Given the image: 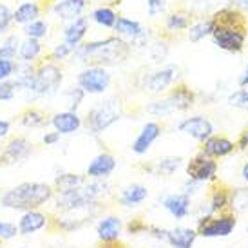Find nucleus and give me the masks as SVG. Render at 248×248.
<instances>
[{
  "instance_id": "53",
  "label": "nucleus",
  "mask_w": 248,
  "mask_h": 248,
  "mask_svg": "<svg viewBox=\"0 0 248 248\" xmlns=\"http://www.w3.org/2000/svg\"><path fill=\"white\" fill-rule=\"evenodd\" d=\"M234 2H235V4H237V2H241V0H234Z\"/></svg>"
},
{
  "instance_id": "42",
  "label": "nucleus",
  "mask_w": 248,
  "mask_h": 248,
  "mask_svg": "<svg viewBox=\"0 0 248 248\" xmlns=\"http://www.w3.org/2000/svg\"><path fill=\"white\" fill-rule=\"evenodd\" d=\"M230 203L235 210H245L248 207V188H237L235 192L230 194Z\"/></svg>"
},
{
  "instance_id": "49",
  "label": "nucleus",
  "mask_w": 248,
  "mask_h": 248,
  "mask_svg": "<svg viewBox=\"0 0 248 248\" xmlns=\"http://www.w3.org/2000/svg\"><path fill=\"white\" fill-rule=\"evenodd\" d=\"M237 149H241V151H247L248 149V131H243L239 140H237V143H235Z\"/></svg>"
},
{
  "instance_id": "6",
  "label": "nucleus",
  "mask_w": 248,
  "mask_h": 248,
  "mask_svg": "<svg viewBox=\"0 0 248 248\" xmlns=\"http://www.w3.org/2000/svg\"><path fill=\"white\" fill-rule=\"evenodd\" d=\"M35 152V143L29 138L16 134L9 136L7 141L0 147V167H11L22 163Z\"/></svg>"
},
{
  "instance_id": "22",
  "label": "nucleus",
  "mask_w": 248,
  "mask_h": 248,
  "mask_svg": "<svg viewBox=\"0 0 248 248\" xmlns=\"http://www.w3.org/2000/svg\"><path fill=\"white\" fill-rule=\"evenodd\" d=\"M44 13V6L40 2H22L20 6H16L13 11V22L18 26H28L31 22L38 20Z\"/></svg>"
},
{
  "instance_id": "18",
  "label": "nucleus",
  "mask_w": 248,
  "mask_h": 248,
  "mask_svg": "<svg viewBox=\"0 0 248 248\" xmlns=\"http://www.w3.org/2000/svg\"><path fill=\"white\" fill-rule=\"evenodd\" d=\"M235 151V143L227 136H210L207 141H203L201 154H205L208 158H225L228 154Z\"/></svg>"
},
{
  "instance_id": "38",
  "label": "nucleus",
  "mask_w": 248,
  "mask_h": 248,
  "mask_svg": "<svg viewBox=\"0 0 248 248\" xmlns=\"http://www.w3.org/2000/svg\"><path fill=\"white\" fill-rule=\"evenodd\" d=\"M147 112L154 114V116H169V114H172L174 110L170 109L167 98H163V100H156V102H151L147 105Z\"/></svg>"
},
{
  "instance_id": "34",
  "label": "nucleus",
  "mask_w": 248,
  "mask_h": 248,
  "mask_svg": "<svg viewBox=\"0 0 248 248\" xmlns=\"http://www.w3.org/2000/svg\"><path fill=\"white\" fill-rule=\"evenodd\" d=\"M183 159L179 156H165V158L156 159V165H154V170L159 174H165V176H170L179 169Z\"/></svg>"
},
{
  "instance_id": "11",
  "label": "nucleus",
  "mask_w": 248,
  "mask_h": 248,
  "mask_svg": "<svg viewBox=\"0 0 248 248\" xmlns=\"http://www.w3.org/2000/svg\"><path fill=\"white\" fill-rule=\"evenodd\" d=\"M178 129L181 132H185L188 136H192L198 141H207L210 136H214V125L210 124V120L205 116H190L185 118L181 124L178 125Z\"/></svg>"
},
{
  "instance_id": "20",
  "label": "nucleus",
  "mask_w": 248,
  "mask_h": 248,
  "mask_svg": "<svg viewBox=\"0 0 248 248\" xmlns=\"http://www.w3.org/2000/svg\"><path fill=\"white\" fill-rule=\"evenodd\" d=\"M174 78H176V69L174 67H163L151 73L149 78L145 80V89L149 93H163L172 85Z\"/></svg>"
},
{
  "instance_id": "7",
  "label": "nucleus",
  "mask_w": 248,
  "mask_h": 248,
  "mask_svg": "<svg viewBox=\"0 0 248 248\" xmlns=\"http://www.w3.org/2000/svg\"><path fill=\"white\" fill-rule=\"evenodd\" d=\"M76 83L80 89L85 91V94H104L110 85V75L105 67L87 65L78 73Z\"/></svg>"
},
{
  "instance_id": "30",
  "label": "nucleus",
  "mask_w": 248,
  "mask_h": 248,
  "mask_svg": "<svg viewBox=\"0 0 248 248\" xmlns=\"http://www.w3.org/2000/svg\"><path fill=\"white\" fill-rule=\"evenodd\" d=\"M214 26H216V22H214L212 16H208V18H201L198 20L196 24H190V28L186 29L188 33V40L190 42H200L203 38H207V36H212V31H214Z\"/></svg>"
},
{
  "instance_id": "16",
  "label": "nucleus",
  "mask_w": 248,
  "mask_h": 248,
  "mask_svg": "<svg viewBox=\"0 0 248 248\" xmlns=\"http://www.w3.org/2000/svg\"><path fill=\"white\" fill-rule=\"evenodd\" d=\"M87 31H89V18L87 16H78V18L67 22L63 26L62 38L65 44H69L73 47H78L83 42L85 35H87Z\"/></svg>"
},
{
  "instance_id": "19",
  "label": "nucleus",
  "mask_w": 248,
  "mask_h": 248,
  "mask_svg": "<svg viewBox=\"0 0 248 248\" xmlns=\"http://www.w3.org/2000/svg\"><path fill=\"white\" fill-rule=\"evenodd\" d=\"M82 118L78 116V112L75 110H62V112H56L51 116V125L55 127L56 132L60 134H73L82 127Z\"/></svg>"
},
{
  "instance_id": "41",
  "label": "nucleus",
  "mask_w": 248,
  "mask_h": 248,
  "mask_svg": "<svg viewBox=\"0 0 248 248\" xmlns=\"http://www.w3.org/2000/svg\"><path fill=\"white\" fill-rule=\"evenodd\" d=\"M16 235H20L16 223L7 219H0V239L2 241H9V239H13Z\"/></svg>"
},
{
  "instance_id": "21",
  "label": "nucleus",
  "mask_w": 248,
  "mask_h": 248,
  "mask_svg": "<svg viewBox=\"0 0 248 248\" xmlns=\"http://www.w3.org/2000/svg\"><path fill=\"white\" fill-rule=\"evenodd\" d=\"M167 102L170 105V109L176 110H188L196 104V94L190 87H186L185 83H179L172 89V93L167 96Z\"/></svg>"
},
{
  "instance_id": "36",
  "label": "nucleus",
  "mask_w": 248,
  "mask_h": 248,
  "mask_svg": "<svg viewBox=\"0 0 248 248\" xmlns=\"http://www.w3.org/2000/svg\"><path fill=\"white\" fill-rule=\"evenodd\" d=\"M13 11L9 9L7 4L0 2V36L7 35L11 31V26H13Z\"/></svg>"
},
{
  "instance_id": "47",
  "label": "nucleus",
  "mask_w": 248,
  "mask_h": 248,
  "mask_svg": "<svg viewBox=\"0 0 248 248\" xmlns=\"http://www.w3.org/2000/svg\"><path fill=\"white\" fill-rule=\"evenodd\" d=\"M60 136H62V134L56 131L46 132L44 138H42V141H44V145H47V147H53V145H56L58 141H60Z\"/></svg>"
},
{
  "instance_id": "14",
  "label": "nucleus",
  "mask_w": 248,
  "mask_h": 248,
  "mask_svg": "<svg viewBox=\"0 0 248 248\" xmlns=\"http://www.w3.org/2000/svg\"><path fill=\"white\" fill-rule=\"evenodd\" d=\"M16 225H18L20 235L36 234V232H40L42 228H46L49 225V216L40 212V210H28V212H22Z\"/></svg>"
},
{
  "instance_id": "37",
  "label": "nucleus",
  "mask_w": 248,
  "mask_h": 248,
  "mask_svg": "<svg viewBox=\"0 0 248 248\" xmlns=\"http://www.w3.org/2000/svg\"><path fill=\"white\" fill-rule=\"evenodd\" d=\"M228 203H230V194H228L225 188H217V190H214L212 200H210V212L223 210Z\"/></svg>"
},
{
  "instance_id": "26",
  "label": "nucleus",
  "mask_w": 248,
  "mask_h": 248,
  "mask_svg": "<svg viewBox=\"0 0 248 248\" xmlns=\"http://www.w3.org/2000/svg\"><path fill=\"white\" fill-rule=\"evenodd\" d=\"M85 176L82 174H73V172H65L60 174L55 178V183H53V188H55V194H67L73 192L76 188H80L82 185H85Z\"/></svg>"
},
{
  "instance_id": "5",
  "label": "nucleus",
  "mask_w": 248,
  "mask_h": 248,
  "mask_svg": "<svg viewBox=\"0 0 248 248\" xmlns=\"http://www.w3.org/2000/svg\"><path fill=\"white\" fill-rule=\"evenodd\" d=\"M247 24H221V22H216L212 31L214 44L223 51H227V53H241L245 49V44H247Z\"/></svg>"
},
{
  "instance_id": "12",
  "label": "nucleus",
  "mask_w": 248,
  "mask_h": 248,
  "mask_svg": "<svg viewBox=\"0 0 248 248\" xmlns=\"http://www.w3.org/2000/svg\"><path fill=\"white\" fill-rule=\"evenodd\" d=\"M85 7H87V0H56L53 2V6L49 7V11L58 20L71 22L78 16H83Z\"/></svg>"
},
{
  "instance_id": "52",
  "label": "nucleus",
  "mask_w": 248,
  "mask_h": 248,
  "mask_svg": "<svg viewBox=\"0 0 248 248\" xmlns=\"http://www.w3.org/2000/svg\"><path fill=\"white\" fill-rule=\"evenodd\" d=\"M241 176H243V179H245V181H248V161L245 163V165H243Z\"/></svg>"
},
{
  "instance_id": "23",
  "label": "nucleus",
  "mask_w": 248,
  "mask_h": 248,
  "mask_svg": "<svg viewBox=\"0 0 248 248\" xmlns=\"http://www.w3.org/2000/svg\"><path fill=\"white\" fill-rule=\"evenodd\" d=\"M47 124H51V118L40 107H35V105H29L18 114V125L26 129H40Z\"/></svg>"
},
{
  "instance_id": "15",
  "label": "nucleus",
  "mask_w": 248,
  "mask_h": 248,
  "mask_svg": "<svg viewBox=\"0 0 248 248\" xmlns=\"http://www.w3.org/2000/svg\"><path fill=\"white\" fill-rule=\"evenodd\" d=\"M122 230H124V223L118 216H105L96 225V234L100 243H118Z\"/></svg>"
},
{
  "instance_id": "28",
  "label": "nucleus",
  "mask_w": 248,
  "mask_h": 248,
  "mask_svg": "<svg viewBox=\"0 0 248 248\" xmlns=\"http://www.w3.org/2000/svg\"><path fill=\"white\" fill-rule=\"evenodd\" d=\"M44 53V46L40 40H33V38H26L22 40L20 49H18V62L26 63H36L40 62L38 58Z\"/></svg>"
},
{
  "instance_id": "17",
  "label": "nucleus",
  "mask_w": 248,
  "mask_h": 248,
  "mask_svg": "<svg viewBox=\"0 0 248 248\" xmlns=\"http://www.w3.org/2000/svg\"><path fill=\"white\" fill-rule=\"evenodd\" d=\"M114 169H116V158L110 152H102L96 158H93L85 174L93 179H104L114 172Z\"/></svg>"
},
{
  "instance_id": "29",
  "label": "nucleus",
  "mask_w": 248,
  "mask_h": 248,
  "mask_svg": "<svg viewBox=\"0 0 248 248\" xmlns=\"http://www.w3.org/2000/svg\"><path fill=\"white\" fill-rule=\"evenodd\" d=\"M190 28V13L185 9H174L165 16V29L167 31H172V33H179V31H185Z\"/></svg>"
},
{
  "instance_id": "27",
  "label": "nucleus",
  "mask_w": 248,
  "mask_h": 248,
  "mask_svg": "<svg viewBox=\"0 0 248 248\" xmlns=\"http://www.w3.org/2000/svg\"><path fill=\"white\" fill-rule=\"evenodd\" d=\"M198 232L192 228H174L167 232V241L172 248H192Z\"/></svg>"
},
{
  "instance_id": "39",
  "label": "nucleus",
  "mask_w": 248,
  "mask_h": 248,
  "mask_svg": "<svg viewBox=\"0 0 248 248\" xmlns=\"http://www.w3.org/2000/svg\"><path fill=\"white\" fill-rule=\"evenodd\" d=\"M16 67H18V62L0 58V83L7 82V80H13L15 75H16Z\"/></svg>"
},
{
  "instance_id": "48",
  "label": "nucleus",
  "mask_w": 248,
  "mask_h": 248,
  "mask_svg": "<svg viewBox=\"0 0 248 248\" xmlns=\"http://www.w3.org/2000/svg\"><path fill=\"white\" fill-rule=\"evenodd\" d=\"M9 132H11V122L0 118V140L7 138V136H9Z\"/></svg>"
},
{
  "instance_id": "2",
  "label": "nucleus",
  "mask_w": 248,
  "mask_h": 248,
  "mask_svg": "<svg viewBox=\"0 0 248 248\" xmlns=\"http://www.w3.org/2000/svg\"><path fill=\"white\" fill-rule=\"evenodd\" d=\"M55 198V188L42 181H24L0 196V207L18 212L38 210Z\"/></svg>"
},
{
  "instance_id": "46",
  "label": "nucleus",
  "mask_w": 248,
  "mask_h": 248,
  "mask_svg": "<svg viewBox=\"0 0 248 248\" xmlns=\"http://www.w3.org/2000/svg\"><path fill=\"white\" fill-rule=\"evenodd\" d=\"M147 228H149V225H145L141 219H132L129 225H127V232L131 235H136V234H143V232H147Z\"/></svg>"
},
{
  "instance_id": "1",
  "label": "nucleus",
  "mask_w": 248,
  "mask_h": 248,
  "mask_svg": "<svg viewBox=\"0 0 248 248\" xmlns=\"http://www.w3.org/2000/svg\"><path fill=\"white\" fill-rule=\"evenodd\" d=\"M131 44L120 36H105L102 40H93L80 44L75 51V58L85 65L110 67L124 63L131 55Z\"/></svg>"
},
{
  "instance_id": "44",
  "label": "nucleus",
  "mask_w": 248,
  "mask_h": 248,
  "mask_svg": "<svg viewBox=\"0 0 248 248\" xmlns=\"http://www.w3.org/2000/svg\"><path fill=\"white\" fill-rule=\"evenodd\" d=\"M228 104L237 109H248V89H239L235 91L234 94H230Z\"/></svg>"
},
{
  "instance_id": "50",
  "label": "nucleus",
  "mask_w": 248,
  "mask_h": 248,
  "mask_svg": "<svg viewBox=\"0 0 248 248\" xmlns=\"http://www.w3.org/2000/svg\"><path fill=\"white\" fill-rule=\"evenodd\" d=\"M239 85H241V87H248V65H247V69H245V73L241 75V78H239Z\"/></svg>"
},
{
  "instance_id": "24",
  "label": "nucleus",
  "mask_w": 248,
  "mask_h": 248,
  "mask_svg": "<svg viewBox=\"0 0 248 248\" xmlns=\"http://www.w3.org/2000/svg\"><path fill=\"white\" fill-rule=\"evenodd\" d=\"M163 207L172 214L176 219H183L190 210V196L188 194H170L163 200Z\"/></svg>"
},
{
  "instance_id": "13",
  "label": "nucleus",
  "mask_w": 248,
  "mask_h": 248,
  "mask_svg": "<svg viewBox=\"0 0 248 248\" xmlns=\"http://www.w3.org/2000/svg\"><path fill=\"white\" fill-rule=\"evenodd\" d=\"M161 134V125L158 122H147V124L141 127V131L138 132V136L132 143V152L134 154H147V151L152 147V143L159 138Z\"/></svg>"
},
{
  "instance_id": "9",
  "label": "nucleus",
  "mask_w": 248,
  "mask_h": 248,
  "mask_svg": "<svg viewBox=\"0 0 248 248\" xmlns=\"http://www.w3.org/2000/svg\"><path fill=\"white\" fill-rule=\"evenodd\" d=\"M186 174H188L190 181H198V183L212 181L217 176V161L214 158L205 156V154H198L196 158L188 161Z\"/></svg>"
},
{
  "instance_id": "40",
  "label": "nucleus",
  "mask_w": 248,
  "mask_h": 248,
  "mask_svg": "<svg viewBox=\"0 0 248 248\" xmlns=\"http://www.w3.org/2000/svg\"><path fill=\"white\" fill-rule=\"evenodd\" d=\"M63 96L69 100V110H75L76 112V109L80 107L83 96H85V91L80 89V87L76 85V87H69V89L65 91V93H63Z\"/></svg>"
},
{
  "instance_id": "51",
  "label": "nucleus",
  "mask_w": 248,
  "mask_h": 248,
  "mask_svg": "<svg viewBox=\"0 0 248 248\" xmlns=\"http://www.w3.org/2000/svg\"><path fill=\"white\" fill-rule=\"evenodd\" d=\"M237 7L245 13V11L248 9V0H241V2H237Z\"/></svg>"
},
{
  "instance_id": "4",
  "label": "nucleus",
  "mask_w": 248,
  "mask_h": 248,
  "mask_svg": "<svg viewBox=\"0 0 248 248\" xmlns=\"http://www.w3.org/2000/svg\"><path fill=\"white\" fill-rule=\"evenodd\" d=\"M122 118V100L118 96L96 102L85 114V127L93 134H100Z\"/></svg>"
},
{
  "instance_id": "35",
  "label": "nucleus",
  "mask_w": 248,
  "mask_h": 248,
  "mask_svg": "<svg viewBox=\"0 0 248 248\" xmlns=\"http://www.w3.org/2000/svg\"><path fill=\"white\" fill-rule=\"evenodd\" d=\"M75 51H76V47L65 44V42L56 44L55 47L51 49V53L47 55V60H51V62H60V60H65V58H69V56L75 55Z\"/></svg>"
},
{
  "instance_id": "54",
  "label": "nucleus",
  "mask_w": 248,
  "mask_h": 248,
  "mask_svg": "<svg viewBox=\"0 0 248 248\" xmlns=\"http://www.w3.org/2000/svg\"><path fill=\"white\" fill-rule=\"evenodd\" d=\"M2 243H4V241H2V239H0V247H2Z\"/></svg>"
},
{
  "instance_id": "32",
  "label": "nucleus",
  "mask_w": 248,
  "mask_h": 248,
  "mask_svg": "<svg viewBox=\"0 0 248 248\" xmlns=\"http://www.w3.org/2000/svg\"><path fill=\"white\" fill-rule=\"evenodd\" d=\"M20 36L11 33V35H6L0 42V58L4 60H15L18 56V49H20Z\"/></svg>"
},
{
  "instance_id": "45",
  "label": "nucleus",
  "mask_w": 248,
  "mask_h": 248,
  "mask_svg": "<svg viewBox=\"0 0 248 248\" xmlns=\"http://www.w3.org/2000/svg\"><path fill=\"white\" fill-rule=\"evenodd\" d=\"M147 2V11H149V16H158L165 11L167 7V0H145Z\"/></svg>"
},
{
  "instance_id": "31",
  "label": "nucleus",
  "mask_w": 248,
  "mask_h": 248,
  "mask_svg": "<svg viewBox=\"0 0 248 248\" xmlns=\"http://www.w3.org/2000/svg\"><path fill=\"white\" fill-rule=\"evenodd\" d=\"M118 16L120 15L116 13V9L110 6H100L96 9H93V13H91V18L96 22L98 26L107 29H114Z\"/></svg>"
},
{
  "instance_id": "10",
  "label": "nucleus",
  "mask_w": 248,
  "mask_h": 248,
  "mask_svg": "<svg viewBox=\"0 0 248 248\" xmlns=\"http://www.w3.org/2000/svg\"><path fill=\"white\" fill-rule=\"evenodd\" d=\"M114 31H116V36H120V38H129L131 40V47L132 44L145 46V42H147V29L138 20H132L129 16H124V15L118 16Z\"/></svg>"
},
{
  "instance_id": "3",
  "label": "nucleus",
  "mask_w": 248,
  "mask_h": 248,
  "mask_svg": "<svg viewBox=\"0 0 248 248\" xmlns=\"http://www.w3.org/2000/svg\"><path fill=\"white\" fill-rule=\"evenodd\" d=\"M63 82V71L51 60H40L35 65V73L29 85V94L33 98H46L55 94Z\"/></svg>"
},
{
  "instance_id": "8",
  "label": "nucleus",
  "mask_w": 248,
  "mask_h": 248,
  "mask_svg": "<svg viewBox=\"0 0 248 248\" xmlns=\"http://www.w3.org/2000/svg\"><path fill=\"white\" fill-rule=\"evenodd\" d=\"M235 217L232 214H225L219 217H212L207 216L200 221L198 227V234L203 237H227L232 234V230L235 228Z\"/></svg>"
},
{
  "instance_id": "25",
  "label": "nucleus",
  "mask_w": 248,
  "mask_h": 248,
  "mask_svg": "<svg viewBox=\"0 0 248 248\" xmlns=\"http://www.w3.org/2000/svg\"><path fill=\"white\" fill-rule=\"evenodd\" d=\"M149 198V190L145 185H140V183H132L127 188L122 190L120 194V205H124L127 208L138 207L140 203H143L145 200Z\"/></svg>"
},
{
  "instance_id": "33",
  "label": "nucleus",
  "mask_w": 248,
  "mask_h": 248,
  "mask_svg": "<svg viewBox=\"0 0 248 248\" xmlns=\"http://www.w3.org/2000/svg\"><path fill=\"white\" fill-rule=\"evenodd\" d=\"M22 33H24L26 38L44 40V38H47V35H49V24L46 20L38 18V20L31 22V24H28V26H24Z\"/></svg>"
},
{
  "instance_id": "43",
  "label": "nucleus",
  "mask_w": 248,
  "mask_h": 248,
  "mask_svg": "<svg viewBox=\"0 0 248 248\" xmlns=\"http://www.w3.org/2000/svg\"><path fill=\"white\" fill-rule=\"evenodd\" d=\"M16 93H18V91H16L15 78L13 80H7V82H2L0 83V104H2V102H11Z\"/></svg>"
}]
</instances>
